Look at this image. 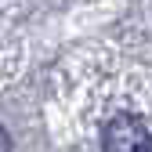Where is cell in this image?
<instances>
[{
    "label": "cell",
    "instance_id": "6da1fadb",
    "mask_svg": "<svg viewBox=\"0 0 152 152\" xmlns=\"http://www.w3.org/2000/svg\"><path fill=\"white\" fill-rule=\"evenodd\" d=\"M102 148L105 152H152L148 123L141 116H112L102 130Z\"/></svg>",
    "mask_w": 152,
    "mask_h": 152
},
{
    "label": "cell",
    "instance_id": "7a4b0ae2",
    "mask_svg": "<svg viewBox=\"0 0 152 152\" xmlns=\"http://www.w3.org/2000/svg\"><path fill=\"white\" fill-rule=\"evenodd\" d=\"M0 152H11V138H7L4 127H0Z\"/></svg>",
    "mask_w": 152,
    "mask_h": 152
}]
</instances>
